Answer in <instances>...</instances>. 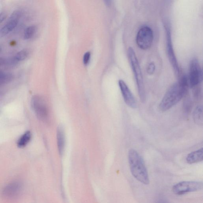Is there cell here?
<instances>
[{"label": "cell", "instance_id": "cell-3", "mask_svg": "<svg viewBox=\"0 0 203 203\" xmlns=\"http://www.w3.org/2000/svg\"><path fill=\"white\" fill-rule=\"evenodd\" d=\"M127 56L130 66L135 76L140 100L142 103H145L146 100V93L143 76L136 54L132 48H129L127 51Z\"/></svg>", "mask_w": 203, "mask_h": 203}, {"label": "cell", "instance_id": "cell-15", "mask_svg": "<svg viewBox=\"0 0 203 203\" xmlns=\"http://www.w3.org/2000/svg\"><path fill=\"white\" fill-rule=\"evenodd\" d=\"M31 135L30 131H27L18 140V146L19 148H23L28 143L31 139Z\"/></svg>", "mask_w": 203, "mask_h": 203}, {"label": "cell", "instance_id": "cell-18", "mask_svg": "<svg viewBox=\"0 0 203 203\" xmlns=\"http://www.w3.org/2000/svg\"><path fill=\"white\" fill-rule=\"evenodd\" d=\"M28 52L26 50H22L18 52L15 56V58L18 61H22L28 57Z\"/></svg>", "mask_w": 203, "mask_h": 203}, {"label": "cell", "instance_id": "cell-9", "mask_svg": "<svg viewBox=\"0 0 203 203\" xmlns=\"http://www.w3.org/2000/svg\"><path fill=\"white\" fill-rule=\"evenodd\" d=\"M118 83L125 103L130 108L133 109L136 108L137 107V104L135 97L127 85L122 80H120Z\"/></svg>", "mask_w": 203, "mask_h": 203}, {"label": "cell", "instance_id": "cell-22", "mask_svg": "<svg viewBox=\"0 0 203 203\" xmlns=\"http://www.w3.org/2000/svg\"><path fill=\"white\" fill-rule=\"evenodd\" d=\"M106 5L109 7L111 4L112 0H103Z\"/></svg>", "mask_w": 203, "mask_h": 203}, {"label": "cell", "instance_id": "cell-16", "mask_svg": "<svg viewBox=\"0 0 203 203\" xmlns=\"http://www.w3.org/2000/svg\"><path fill=\"white\" fill-rule=\"evenodd\" d=\"M36 28L35 26H30L26 29L24 34V38L25 39H29L34 36L36 31Z\"/></svg>", "mask_w": 203, "mask_h": 203}, {"label": "cell", "instance_id": "cell-5", "mask_svg": "<svg viewBox=\"0 0 203 203\" xmlns=\"http://www.w3.org/2000/svg\"><path fill=\"white\" fill-rule=\"evenodd\" d=\"M203 73L197 59L194 58L190 61L189 67V85L194 88L202 81Z\"/></svg>", "mask_w": 203, "mask_h": 203}, {"label": "cell", "instance_id": "cell-10", "mask_svg": "<svg viewBox=\"0 0 203 203\" xmlns=\"http://www.w3.org/2000/svg\"><path fill=\"white\" fill-rule=\"evenodd\" d=\"M21 188L19 183L15 182L10 183L5 188L3 191V195L7 197H13L20 193Z\"/></svg>", "mask_w": 203, "mask_h": 203}, {"label": "cell", "instance_id": "cell-19", "mask_svg": "<svg viewBox=\"0 0 203 203\" xmlns=\"http://www.w3.org/2000/svg\"><path fill=\"white\" fill-rule=\"evenodd\" d=\"M155 70V66L154 63H151L148 67L147 70L148 73L150 75L153 74L154 73V72Z\"/></svg>", "mask_w": 203, "mask_h": 203}, {"label": "cell", "instance_id": "cell-20", "mask_svg": "<svg viewBox=\"0 0 203 203\" xmlns=\"http://www.w3.org/2000/svg\"><path fill=\"white\" fill-rule=\"evenodd\" d=\"M91 54L89 52H87L83 56V63L85 65H87L89 62Z\"/></svg>", "mask_w": 203, "mask_h": 203}, {"label": "cell", "instance_id": "cell-1", "mask_svg": "<svg viewBox=\"0 0 203 203\" xmlns=\"http://www.w3.org/2000/svg\"><path fill=\"white\" fill-rule=\"evenodd\" d=\"M189 85L188 77L183 76L179 82L171 85L160 103V110L166 111L179 103L186 94Z\"/></svg>", "mask_w": 203, "mask_h": 203}, {"label": "cell", "instance_id": "cell-11", "mask_svg": "<svg viewBox=\"0 0 203 203\" xmlns=\"http://www.w3.org/2000/svg\"><path fill=\"white\" fill-rule=\"evenodd\" d=\"M203 160V148L189 153L186 157L187 162L189 164L199 163L202 162Z\"/></svg>", "mask_w": 203, "mask_h": 203}, {"label": "cell", "instance_id": "cell-21", "mask_svg": "<svg viewBox=\"0 0 203 203\" xmlns=\"http://www.w3.org/2000/svg\"><path fill=\"white\" fill-rule=\"evenodd\" d=\"M6 17H7V14L6 12H3L0 13V24L5 19Z\"/></svg>", "mask_w": 203, "mask_h": 203}, {"label": "cell", "instance_id": "cell-17", "mask_svg": "<svg viewBox=\"0 0 203 203\" xmlns=\"http://www.w3.org/2000/svg\"><path fill=\"white\" fill-rule=\"evenodd\" d=\"M12 79V75L0 71V84H5L9 83Z\"/></svg>", "mask_w": 203, "mask_h": 203}, {"label": "cell", "instance_id": "cell-4", "mask_svg": "<svg viewBox=\"0 0 203 203\" xmlns=\"http://www.w3.org/2000/svg\"><path fill=\"white\" fill-rule=\"evenodd\" d=\"M202 182L185 181L181 182L173 186L172 191L175 194L182 195L192 192L199 191L202 189Z\"/></svg>", "mask_w": 203, "mask_h": 203}, {"label": "cell", "instance_id": "cell-23", "mask_svg": "<svg viewBox=\"0 0 203 203\" xmlns=\"http://www.w3.org/2000/svg\"><path fill=\"white\" fill-rule=\"evenodd\" d=\"M6 63V60L2 58H0V66L5 64Z\"/></svg>", "mask_w": 203, "mask_h": 203}, {"label": "cell", "instance_id": "cell-8", "mask_svg": "<svg viewBox=\"0 0 203 203\" xmlns=\"http://www.w3.org/2000/svg\"><path fill=\"white\" fill-rule=\"evenodd\" d=\"M166 51L167 56L176 75L178 76L179 75V67L172 44L170 31L167 27H166Z\"/></svg>", "mask_w": 203, "mask_h": 203}, {"label": "cell", "instance_id": "cell-24", "mask_svg": "<svg viewBox=\"0 0 203 203\" xmlns=\"http://www.w3.org/2000/svg\"><path fill=\"white\" fill-rule=\"evenodd\" d=\"M0 51H1V49H0Z\"/></svg>", "mask_w": 203, "mask_h": 203}, {"label": "cell", "instance_id": "cell-13", "mask_svg": "<svg viewBox=\"0 0 203 203\" xmlns=\"http://www.w3.org/2000/svg\"><path fill=\"white\" fill-rule=\"evenodd\" d=\"M193 120L197 125L202 126L203 124V108L201 106H198L194 109L193 114Z\"/></svg>", "mask_w": 203, "mask_h": 203}, {"label": "cell", "instance_id": "cell-12", "mask_svg": "<svg viewBox=\"0 0 203 203\" xmlns=\"http://www.w3.org/2000/svg\"><path fill=\"white\" fill-rule=\"evenodd\" d=\"M19 21L8 19L4 26L0 29V38L5 36L16 27Z\"/></svg>", "mask_w": 203, "mask_h": 203}, {"label": "cell", "instance_id": "cell-14", "mask_svg": "<svg viewBox=\"0 0 203 203\" xmlns=\"http://www.w3.org/2000/svg\"><path fill=\"white\" fill-rule=\"evenodd\" d=\"M57 136L58 151L60 154H61L63 152L65 144L64 134L61 128H58L57 130Z\"/></svg>", "mask_w": 203, "mask_h": 203}, {"label": "cell", "instance_id": "cell-2", "mask_svg": "<svg viewBox=\"0 0 203 203\" xmlns=\"http://www.w3.org/2000/svg\"><path fill=\"white\" fill-rule=\"evenodd\" d=\"M128 160L130 170L133 176L139 181L145 184H148L149 179L147 169L142 157L134 149L129 152Z\"/></svg>", "mask_w": 203, "mask_h": 203}, {"label": "cell", "instance_id": "cell-7", "mask_svg": "<svg viewBox=\"0 0 203 203\" xmlns=\"http://www.w3.org/2000/svg\"><path fill=\"white\" fill-rule=\"evenodd\" d=\"M31 106L38 118L45 121L49 116V110L46 102L40 96H33L31 100Z\"/></svg>", "mask_w": 203, "mask_h": 203}, {"label": "cell", "instance_id": "cell-6", "mask_svg": "<svg viewBox=\"0 0 203 203\" xmlns=\"http://www.w3.org/2000/svg\"><path fill=\"white\" fill-rule=\"evenodd\" d=\"M154 35L152 29L144 26L139 31L136 37V43L140 49L143 50L150 49L153 43Z\"/></svg>", "mask_w": 203, "mask_h": 203}]
</instances>
